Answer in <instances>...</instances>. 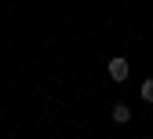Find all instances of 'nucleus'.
<instances>
[{
  "instance_id": "1",
  "label": "nucleus",
  "mask_w": 153,
  "mask_h": 139,
  "mask_svg": "<svg viewBox=\"0 0 153 139\" xmlns=\"http://www.w3.org/2000/svg\"><path fill=\"white\" fill-rule=\"evenodd\" d=\"M128 73H131L128 59H109V77L113 81H128Z\"/></svg>"
},
{
  "instance_id": "2",
  "label": "nucleus",
  "mask_w": 153,
  "mask_h": 139,
  "mask_svg": "<svg viewBox=\"0 0 153 139\" xmlns=\"http://www.w3.org/2000/svg\"><path fill=\"white\" fill-rule=\"evenodd\" d=\"M113 121H117V125H124V121H131V110H128L124 103H117V106H113Z\"/></svg>"
},
{
  "instance_id": "3",
  "label": "nucleus",
  "mask_w": 153,
  "mask_h": 139,
  "mask_svg": "<svg viewBox=\"0 0 153 139\" xmlns=\"http://www.w3.org/2000/svg\"><path fill=\"white\" fill-rule=\"evenodd\" d=\"M142 103H153V81L142 84Z\"/></svg>"
}]
</instances>
